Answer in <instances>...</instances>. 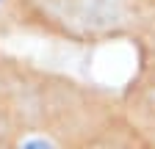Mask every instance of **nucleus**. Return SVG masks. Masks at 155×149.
Masks as SVG:
<instances>
[{
  "label": "nucleus",
  "instance_id": "nucleus-1",
  "mask_svg": "<svg viewBox=\"0 0 155 149\" xmlns=\"http://www.w3.org/2000/svg\"><path fill=\"white\" fill-rule=\"evenodd\" d=\"M19 149H55V144L45 135H28L22 144H19Z\"/></svg>",
  "mask_w": 155,
  "mask_h": 149
}]
</instances>
